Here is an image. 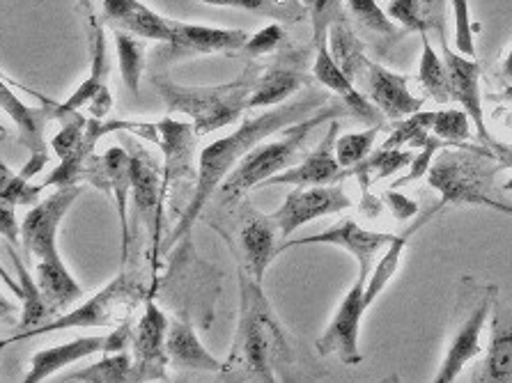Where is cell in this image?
<instances>
[{"mask_svg":"<svg viewBox=\"0 0 512 383\" xmlns=\"http://www.w3.org/2000/svg\"><path fill=\"white\" fill-rule=\"evenodd\" d=\"M246 30L209 28L196 23L173 21V42L170 46L186 53H232L242 51L248 42Z\"/></svg>","mask_w":512,"mask_h":383,"instance_id":"d4e9b609","label":"cell"},{"mask_svg":"<svg viewBox=\"0 0 512 383\" xmlns=\"http://www.w3.org/2000/svg\"><path fill=\"white\" fill-rule=\"evenodd\" d=\"M501 211H503V214H510V216H512V205H508V202H506V205H503Z\"/></svg>","mask_w":512,"mask_h":383,"instance_id":"f5cc1de1","label":"cell"},{"mask_svg":"<svg viewBox=\"0 0 512 383\" xmlns=\"http://www.w3.org/2000/svg\"><path fill=\"white\" fill-rule=\"evenodd\" d=\"M444 147H451V145L444 143V140L432 134L428 143H425L421 150H418V154L414 156V161L409 163L407 175L398 179V182H393V189H402V186H407L411 182H416V179H421L423 175H428V170H430L432 161H434V154H437L439 150H444Z\"/></svg>","mask_w":512,"mask_h":383,"instance_id":"bcb514c9","label":"cell"},{"mask_svg":"<svg viewBox=\"0 0 512 383\" xmlns=\"http://www.w3.org/2000/svg\"><path fill=\"white\" fill-rule=\"evenodd\" d=\"M3 88H0V101H3V111L12 117V122L17 124V138L23 147H28L30 154H49V143H46V127H49V122H56L53 120V111H51V104L46 101L44 95L40 92H33L30 88L23 85V90L30 92L35 99L42 101L40 108H33L28 104H23V101L14 95L10 90V85L3 78Z\"/></svg>","mask_w":512,"mask_h":383,"instance_id":"44dd1931","label":"cell"},{"mask_svg":"<svg viewBox=\"0 0 512 383\" xmlns=\"http://www.w3.org/2000/svg\"><path fill=\"white\" fill-rule=\"evenodd\" d=\"M414 156V150H384V147H379L375 154H370L359 166H354V177H359L361 189L368 191L379 179H386L402 168H409Z\"/></svg>","mask_w":512,"mask_h":383,"instance_id":"e575fe53","label":"cell"},{"mask_svg":"<svg viewBox=\"0 0 512 383\" xmlns=\"http://www.w3.org/2000/svg\"><path fill=\"white\" fill-rule=\"evenodd\" d=\"M258 81V74L246 72L235 81L207 88H186L170 81L166 74H154L152 85L170 113L191 117L198 136H207L216 129L230 127L248 108V99Z\"/></svg>","mask_w":512,"mask_h":383,"instance_id":"8992f818","label":"cell"},{"mask_svg":"<svg viewBox=\"0 0 512 383\" xmlns=\"http://www.w3.org/2000/svg\"><path fill=\"white\" fill-rule=\"evenodd\" d=\"M434 120H437V111H418L405 117V120H400L398 129L386 138L382 147L384 150H402V147L409 145L411 150H421L432 138Z\"/></svg>","mask_w":512,"mask_h":383,"instance_id":"f35d334b","label":"cell"},{"mask_svg":"<svg viewBox=\"0 0 512 383\" xmlns=\"http://www.w3.org/2000/svg\"><path fill=\"white\" fill-rule=\"evenodd\" d=\"M301 3H304V0H301Z\"/></svg>","mask_w":512,"mask_h":383,"instance_id":"11a10c76","label":"cell"},{"mask_svg":"<svg viewBox=\"0 0 512 383\" xmlns=\"http://www.w3.org/2000/svg\"><path fill=\"white\" fill-rule=\"evenodd\" d=\"M108 56H106V37L104 30L95 26V44H92V62H90V76L79 85V90L74 92L67 101H62L69 111H79L81 106H88L99 92L108 88Z\"/></svg>","mask_w":512,"mask_h":383,"instance_id":"d6a6232c","label":"cell"},{"mask_svg":"<svg viewBox=\"0 0 512 383\" xmlns=\"http://www.w3.org/2000/svg\"><path fill=\"white\" fill-rule=\"evenodd\" d=\"M131 367H134V356L124 351H113V354H104L102 361L92 363L83 370L67 372L60 381L72 383H122L131 381Z\"/></svg>","mask_w":512,"mask_h":383,"instance_id":"836d02e7","label":"cell"},{"mask_svg":"<svg viewBox=\"0 0 512 383\" xmlns=\"http://www.w3.org/2000/svg\"><path fill=\"white\" fill-rule=\"evenodd\" d=\"M366 283L368 278L356 276L354 285L349 287L345 299L340 301V306L336 310V315H333L331 324L327 326V331L317 338L315 347H317V354L322 358L336 356L340 363L349 367L363 363L359 335H361V319L368 312Z\"/></svg>","mask_w":512,"mask_h":383,"instance_id":"9c48e42d","label":"cell"},{"mask_svg":"<svg viewBox=\"0 0 512 383\" xmlns=\"http://www.w3.org/2000/svg\"><path fill=\"white\" fill-rule=\"evenodd\" d=\"M340 134L338 120L329 124L327 136L320 140V145L313 147L301 163L297 166L283 170L274 177H269L265 184L260 186H324V184H340L347 177H354V168H343L340 166L336 156V140Z\"/></svg>","mask_w":512,"mask_h":383,"instance_id":"e0dca14e","label":"cell"},{"mask_svg":"<svg viewBox=\"0 0 512 383\" xmlns=\"http://www.w3.org/2000/svg\"><path fill=\"white\" fill-rule=\"evenodd\" d=\"M441 5H444V0H391L386 12H389L393 21H398L407 30L428 35V30L437 26V14L444 17Z\"/></svg>","mask_w":512,"mask_h":383,"instance_id":"8d00e7d4","label":"cell"},{"mask_svg":"<svg viewBox=\"0 0 512 383\" xmlns=\"http://www.w3.org/2000/svg\"><path fill=\"white\" fill-rule=\"evenodd\" d=\"M131 154V198H134L136 214L143 225L152 234V250H150V267L159 269L161 257V211H164V200H161V184L164 177H159V163L154 156L145 150L143 145L131 138L129 143Z\"/></svg>","mask_w":512,"mask_h":383,"instance_id":"7c38bea8","label":"cell"},{"mask_svg":"<svg viewBox=\"0 0 512 383\" xmlns=\"http://www.w3.org/2000/svg\"><path fill=\"white\" fill-rule=\"evenodd\" d=\"M310 76L299 65H287V62H276L265 74L258 76L255 88L248 99V108H265V106H281L290 99L294 92L306 88Z\"/></svg>","mask_w":512,"mask_h":383,"instance_id":"83f0119b","label":"cell"},{"mask_svg":"<svg viewBox=\"0 0 512 383\" xmlns=\"http://www.w3.org/2000/svg\"><path fill=\"white\" fill-rule=\"evenodd\" d=\"M395 239L393 232H370L363 230L359 223L352 218H343L336 225H331L329 230H322L317 234H310L304 239H287L281 244L283 250L297 248V246H313V244H329L347 250L349 255L359 262V276L370 278L372 269H375V260L379 253H384Z\"/></svg>","mask_w":512,"mask_h":383,"instance_id":"9a60e30c","label":"cell"},{"mask_svg":"<svg viewBox=\"0 0 512 383\" xmlns=\"http://www.w3.org/2000/svg\"><path fill=\"white\" fill-rule=\"evenodd\" d=\"M239 324L232 349L223 363V374L242 372L255 381H276L274 367L292 363V347L278 322L274 308L258 283L246 271H239Z\"/></svg>","mask_w":512,"mask_h":383,"instance_id":"7a4b0ae2","label":"cell"},{"mask_svg":"<svg viewBox=\"0 0 512 383\" xmlns=\"http://www.w3.org/2000/svg\"><path fill=\"white\" fill-rule=\"evenodd\" d=\"M503 191H512V177H510V182L503 184Z\"/></svg>","mask_w":512,"mask_h":383,"instance_id":"db71d44e","label":"cell"},{"mask_svg":"<svg viewBox=\"0 0 512 383\" xmlns=\"http://www.w3.org/2000/svg\"><path fill=\"white\" fill-rule=\"evenodd\" d=\"M147 271L157 273L152 267H131L127 271L122 267L120 276H115L102 292L90 296L83 306L62 312V315L49 319L46 324L30 328V331H19L10 335V338H5L3 349L14 345V342L30 340L53 331H67V328H118L120 324L131 322L134 310L138 306H145L147 299L157 296V278L147 280Z\"/></svg>","mask_w":512,"mask_h":383,"instance_id":"277c9868","label":"cell"},{"mask_svg":"<svg viewBox=\"0 0 512 383\" xmlns=\"http://www.w3.org/2000/svg\"><path fill=\"white\" fill-rule=\"evenodd\" d=\"M473 381H512V306L496 301L492 308L490 347Z\"/></svg>","mask_w":512,"mask_h":383,"instance_id":"cb8c5ba5","label":"cell"},{"mask_svg":"<svg viewBox=\"0 0 512 383\" xmlns=\"http://www.w3.org/2000/svg\"><path fill=\"white\" fill-rule=\"evenodd\" d=\"M131 338H134V326L127 322L118 328H111V333L106 335H88V338H76L72 342H62V345L42 349L30 358V367L23 381L40 383L62 372L65 367L83 361V358L124 351L131 345Z\"/></svg>","mask_w":512,"mask_h":383,"instance_id":"30bf717a","label":"cell"},{"mask_svg":"<svg viewBox=\"0 0 512 383\" xmlns=\"http://www.w3.org/2000/svg\"><path fill=\"white\" fill-rule=\"evenodd\" d=\"M14 209L12 205H3V216H0V232H3V239L10 241V244L19 246L21 241V225L14 218Z\"/></svg>","mask_w":512,"mask_h":383,"instance_id":"681fc988","label":"cell"},{"mask_svg":"<svg viewBox=\"0 0 512 383\" xmlns=\"http://www.w3.org/2000/svg\"><path fill=\"white\" fill-rule=\"evenodd\" d=\"M83 193L81 184H69L58 186L49 198L28 211L26 218L21 221V246L30 257H35L37 262L49 260V257H58V228L62 218L76 200Z\"/></svg>","mask_w":512,"mask_h":383,"instance_id":"8fae6325","label":"cell"},{"mask_svg":"<svg viewBox=\"0 0 512 383\" xmlns=\"http://www.w3.org/2000/svg\"><path fill=\"white\" fill-rule=\"evenodd\" d=\"M455 17V49L473 58L476 42H473V23L469 12V0H451Z\"/></svg>","mask_w":512,"mask_h":383,"instance_id":"7dc6e473","label":"cell"},{"mask_svg":"<svg viewBox=\"0 0 512 383\" xmlns=\"http://www.w3.org/2000/svg\"><path fill=\"white\" fill-rule=\"evenodd\" d=\"M304 5L310 14V26H313V44H327L329 28L345 17L343 0H304Z\"/></svg>","mask_w":512,"mask_h":383,"instance_id":"ee69618b","label":"cell"},{"mask_svg":"<svg viewBox=\"0 0 512 383\" xmlns=\"http://www.w3.org/2000/svg\"><path fill=\"white\" fill-rule=\"evenodd\" d=\"M85 179H90L97 189H102L108 195H113L115 207H118V216H120L122 267H124V262H127V257H129V241H131L129 214H127V200L131 193V154H129V150H124V147H111V150H106L102 156H92Z\"/></svg>","mask_w":512,"mask_h":383,"instance_id":"d6986e66","label":"cell"},{"mask_svg":"<svg viewBox=\"0 0 512 383\" xmlns=\"http://www.w3.org/2000/svg\"><path fill=\"white\" fill-rule=\"evenodd\" d=\"M496 296H499V289L496 285H487L485 292L480 294V299L469 308L464 322L457 328L451 345L446 349L444 363L437 370V383H448L460 377L464 367H467L473 358H476L480 351H483V328L487 319L492 315V308L496 303Z\"/></svg>","mask_w":512,"mask_h":383,"instance_id":"2e32d148","label":"cell"},{"mask_svg":"<svg viewBox=\"0 0 512 383\" xmlns=\"http://www.w3.org/2000/svg\"><path fill=\"white\" fill-rule=\"evenodd\" d=\"M115 35V51H118L120 74L124 78L129 92L138 97L141 78L145 72V44L141 37L127 33V30H113Z\"/></svg>","mask_w":512,"mask_h":383,"instance_id":"d590c367","label":"cell"},{"mask_svg":"<svg viewBox=\"0 0 512 383\" xmlns=\"http://www.w3.org/2000/svg\"><path fill=\"white\" fill-rule=\"evenodd\" d=\"M384 195H386V198H389V205L393 209V214L398 216V218H409V216L418 214L416 202L407 200L405 195H398V193H384Z\"/></svg>","mask_w":512,"mask_h":383,"instance_id":"f907efd6","label":"cell"},{"mask_svg":"<svg viewBox=\"0 0 512 383\" xmlns=\"http://www.w3.org/2000/svg\"><path fill=\"white\" fill-rule=\"evenodd\" d=\"M46 189L44 184L33 186L30 179L23 177L21 173H12L10 168L0 166V202L3 205L21 207V205H35L40 200V193Z\"/></svg>","mask_w":512,"mask_h":383,"instance_id":"7bdbcfd3","label":"cell"},{"mask_svg":"<svg viewBox=\"0 0 512 383\" xmlns=\"http://www.w3.org/2000/svg\"><path fill=\"white\" fill-rule=\"evenodd\" d=\"M441 51H444V62L448 69V95L451 101L460 104L469 113L473 122L476 138L483 145H490L494 136L490 134L483 115V97H480V65L473 58L464 56L460 51L448 49L441 35Z\"/></svg>","mask_w":512,"mask_h":383,"instance_id":"ac0fdd59","label":"cell"},{"mask_svg":"<svg viewBox=\"0 0 512 383\" xmlns=\"http://www.w3.org/2000/svg\"><path fill=\"white\" fill-rule=\"evenodd\" d=\"M230 214L232 216L223 223L209 221V225H214L221 232V237L228 241L239 271H246L248 276L262 283L269 264L281 253V246H276L281 232H278L274 216L255 209L253 202L246 200V195L232 205Z\"/></svg>","mask_w":512,"mask_h":383,"instance_id":"52a82bcc","label":"cell"},{"mask_svg":"<svg viewBox=\"0 0 512 383\" xmlns=\"http://www.w3.org/2000/svg\"><path fill=\"white\" fill-rule=\"evenodd\" d=\"M386 122L370 124L366 131H356V134H345L338 136L336 140V156L343 168H354L359 166L363 159H368L372 147L377 143V136L382 134Z\"/></svg>","mask_w":512,"mask_h":383,"instance_id":"60d3db41","label":"cell"},{"mask_svg":"<svg viewBox=\"0 0 512 383\" xmlns=\"http://www.w3.org/2000/svg\"><path fill=\"white\" fill-rule=\"evenodd\" d=\"M88 122H90V117L81 115L79 111H74L67 117V120L60 122V131L51 138V150L58 156V159H65L67 154H72L76 147L83 143Z\"/></svg>","mask_w":512,"mask_h":383,"instance_id":"f6af8a7d","label":"cell"},{"mask_svg":"<svg viewBox=\"0 0 512 383\" xmlns=\"http://www.w3.org/2000/svg\"><path fill=\"white\" fill-rule=\"evenodd\" d=\"M441 209H444V205H441V202H437V205L430 207L428 211H423V214L418 216V221H414V225H411V228H407L405 232H400V234H395V239L391 241V246L384 250L382 260L375 264V269H372L368 283H366V303H368V308L379 299V294L384 292L386 285H389L395 273H398L400 260H402V255H405V248L409 244V239L414 237V232L421 230L423 225L428 223L430 218L437 214V211H441Z\"/></svg>","mask_w":512,"mask_h":383,"instance_id":"f1b7e54d","label":"cell"},{"mask_svg":"<svg viewBox=\"0 0 512 383\" xmlns=\"http://www.w3.org/2000/svg\"><path fill=\"white\" fill-rule=\"evenodd\" d=\"M423 39V56L421 65H418V83L428 95L437 101V104H448L451 95H448V69L444 56H437V51L432 49L428 35H421Z\"/></svg>","mask_w":512,"mask_h":383,"instance_id":"74e56055","label":"cell"},{"mask_svg":"<svg viewBox=\"0 0 512 383\" xmlns=\"http://www.w3.org/2000/svg\"><path fill=\"white\" fill-rule=\"evenodd\" d=\"M347 10L352 14L356 26L366 30V35L379 46H391L405 35L395 26L398 21H393L389 12H384L377 5V0H347Z\"/></svg>","mask_w":512,"mask_h":383,"instance_id":"1f68e13d","label":"cell"},{"mask_svg":"<svg viewBox=\"0 0 512 383\" xmlns=\"http://www.w3.org/2000/svg\"><path fill=\"white\" fill-rule=\"evenodd\" d=\"M104 19L113 30H127V33L154 39V42H173V21L164 19L141 0H102Z\"/></svg>","mask_w":512,"mask_h":383,"instance_id":"603a6c76","label":"cell"},{"mask_svg":"<svg viewBox=\"0 0 512 383\" xmlns=\"http://www.w3.org/2000/svg\"><path fill=\"white\" fill-rule=\"evenodd\" d=\"M352 207L343 184H324V186H297L285 195L283 205L274 214V221L281 232V239L287 241L301 225L317 221L322 216L340 214Z\"/></svg>","mask_w":512,"mask_h":383,"instance_id":"4fadbf2b","label":"cell"},{"mask_svg":"<svg viewBox=\"0 0 512 383\" xmlns=\"http://www.w3.org/2000/svg\"><path fill=\"white\" fill-rule=\"evenodd\" d=\"M338 117H354L352 108H349L343 99L329 101L327 106L320 108L315 115L306 117L292 127L283 129V136L274 140V143L255 145L242 161L237 163V168L228 175L226 182L216 191V202L221 207H232L239 202L244 195L255 189V186L265 184L269 177H274L283 170L297 166L299 159H304L308 154L306 145L313 131L324 122H333Z\"/></svg>","mask_w":512,"mask_h":383,"instance_id":"3957f363","label":"cell"},{"mask_svg":"<svg viewBox=\"0 0 512 383\" xmlns=\"http://www.w3.org/2000/svg\"><path fill=\"white\" fill-rule=\"evenodd\" d=\"M501 163L487 145H451L434 154L428 182L441 195V205H480L501 211L506 202L496 198L494 177Z\"/></svg>","mask_w":512,"mask_h":383,"instance_id":"5b68a950","label":"cell"},{"mask_svg":"<svg viewBox=\"0 0 512 383\" xmlns=\"http://www.w3.org/2000/svg\"><path fill=\"white\" fill-rule=\"evenodd\" d=\"M501 78L506 83H512V44H510L508 56L503 58V62H501Z\"/></svg>","mask_w":512,"mask_h":383,"instance_id":"816d5d0a","label":"cell"},{"mask_svg":"<svg viewBox=\"0 0 512 383\" xmlns=\"http://www.w3.org/2000/svg\"><path fill=\"white\" fill-rule=\"evenodd\" d=\"M432 134L448 145L471 143V138L476 136L471 129V117L464 108H441L437 111Z\"/></svg>","mask_w":512,"mask_h":383,"instance_id":"b9f144b4","label":"cell"},{"mask_svg":"<svg viewBox=\"0 0 512 383\" xmlns=\"http://www.w3.org/2000/svg\"><path fill=\"white\" fill-rule=\"evenodd\" d=\"M313 78L317 83H322L324 88L336 92L338 99H343L345 104L352 108L354 117H359L366 124H379L384 122V113L372 104V101L356 88L352 78H349L336 60H333L327 44L315 46V62H313Z\"/></svg>","mask_w":512,"mask_h":383,"instance_id":"7402d4cb","label":"cell"},{"mask_svg":"<svg viewBox=\"0 0 512 383\" xmlns=\"http://www.w3.org/2000/svg\"><path fill=\"white\" fill-rule=\"evenodd\" d=\"M329 51L333 60L340 65V69H343L354 83H359L366 78L370 60L366 58V53H363L361 37L354 33L352 23H349L345 17L338 19L329 28Z\"/></svg>","mask_w":512,"mask_h":383,"instance_id":"4dcf8cb0","label":"cell"},{"mask_svg":"<svg viewBox=\"0 0 512 383\" xmlns=\"http://www.w3.org/2000/svg\"><path fill=\"white\" fill-rule=\"evenodd\" d=\"M283 42H285L283 26H278V23H269V26L248 37V42L244 44L242 51L248 58H260V56H267L271 51H276Z\"/></svg>","mask_w":512,"mask_h":383,"instance_id":"c3c4849f","label":"cell"},{"mask_svg":"<svg viewBox=\"0 0 512 383\" xmlns=\"http://www.w3.org/2000/svg\"><path fill=\"white\" fill-rule=\"evenodd\" d=\"M212 7H232V10L258 12L278 21H299L304 17L306 5L301 0H203Z\"/></svg>","mask_w":512,"mask_h":383,"instance_id":"ab89813d","label":"cell"},{"mask_svg":"<svg viewBox=\"0 0 512 383\" xmlns=\"http://www.w3.org/2000/svg\"><path fill=\"white\" fill-rule=\"evenodd\" d=\"M363 81H366L368 99L384 113L386 120H405V117L421 111L423 99L411 95L407 76L370 62Z\"/></svg>","mask_w":512,"mask_h":383,"instance_id":"ffe728a7","label":"cell"},{"mask_svg":"<svg viewBox=\"0 0 512 383\" xmlns=\"http://www.w3.org/2000/svg\"><path fill=\"white\" fill-rule=\"evenodd\" d=\"M131 134H136L143 140H152L161 147L164 154V184H161V200H166L177 179H198L196 168V150H198V131L193 122H134Z\"/></svg>","mask_w":512,"mask_h":383,"instance_id":"ba28073f","label":"cell"},{"mask_svg":"<svg viewBox=\"0 0 512 383\" xmlns=\"http://www.w3.org/2000/svg\"><path fill=\"white\" fill-rule=\"evenodd\" d=\"M327 104H329L327 97L320 95V92H308L306 97L290 101V104L274 106L271 111L262 113L258 117H246V120H242V124H239L230 136L207 145L205 150L200 152V159H198L196 191H193L189 207L184 209V214L180 216V221H177L175 230L170 232V237L161 244V255L170 253V248L189 234L191 225L198 221V216L203 214L205 207L209 205V200L214 198L216 191H219V186L226 182L228 175L237 168V163L242 161L255 145H260L262 140L271 134H276V131H283L285 127H292V124L315 115Z\"/></svg>","mask_w":512,"mask_h":383,"instance_id":"6da1fadb","label":"cell"},{"mask_svg":"<svg viewBox=\"0 0 512 383\" xmlns=\"http://www.w3.org/2000/svg\"><path fill=\"white\" fill-rule=\"evenodd\" d=\"M5 253L14 262V269H17V276H19L17 283H14V280H10V276H7V271H3V280L10 283V289L19 296L21 301V319L17 326L21 331H30V328L46 324L49 319L56 317V312H53L49 303H46L40 283H37V278H33L28 273V267L23 264V260L17 253V246L10 244V241H5Z\"/></svg>","mask_w":512,"mask_h":383,"instance_id":"484cf974","label":"cell"},{"mask_svg":"<svg viewBox=\"0 0 512 383\" xmlns=\"http://www.w3.org/2000/svg\"><path fill=\"white\" fill-rule=\"evenodd\" d=\"M166 349L170 365L189 367V370H205V372H223V363L219 358L209 354L203 342H200L196 328L189 319H175L168 326Z\"/></svg>","mask_w":512,"mask_h":383,"instance_id":"4316f807","label":"cell"},{"mask_svg":"<svg viewBox=\"0 0 512 383\" xmlns=\"http://www.w3.org/2000/svg\"><path fill=\"white\" fill-rule=\"evenodd\" d=\"M35 278L37 283H40L46 303H49L51 310L56 312V317L62 315V310H67L83 296V287L76 283L60 255L37 262Z\"/></svg>","mask_w":512,"mask_h":383,"instance_id":"f546056e","label":"cell"},{"mask_svg":"<svg viewBox=\"0 0 512 383\" xmlns=\"http://www.w3.org/2000/svg\"><path fill=\"white\" fill-rule=\"evenodd\" d=\"M168 319L159 310L152 299L145 301L143 317L138 319L131 338V356H134V367H131V381H166L170 365L166 335H168Z\"/></svg>","mask_w":512,"mask_h":383,"instance_id":"5bb4252c","label":"cell"}]
</instances>
